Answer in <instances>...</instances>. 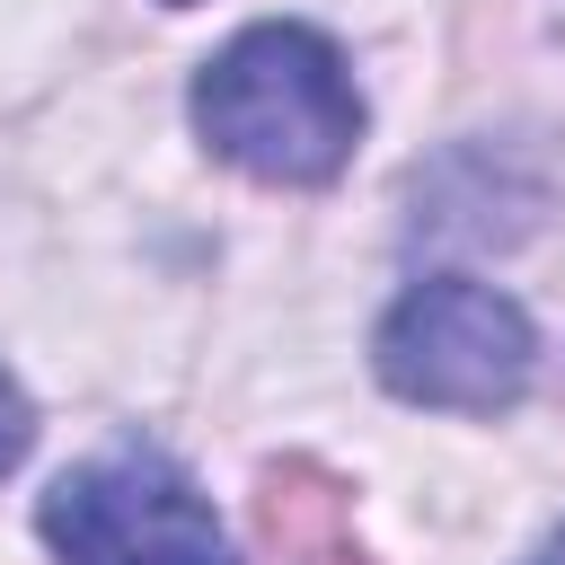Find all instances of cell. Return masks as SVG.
<instances>
[{
  "mask_svg": "<svg viewBox=\"0 0 565 565\" xmlns=\"http://www.w3.org/2000/svg\"><path fill=\"white\" fill-rule=\"evenodd\" d=\"M185 115H194L203 150L256 185H335L362 150V88H353L344 53L300 18L238 26L194 71Z\"/></svg>",
  "mask_w": 565,
  "mask_h": 565,
  "instance_id": "6da1fadb",
  "label": "cell"
},
{
  "mask_svg": "<svg viewBox=\"0 0 565 565\" xmlns=\"http://www.w3.org/2000/svg\"><path fill=\"white\" fill-rule=\"evenodd\" d=\"M371 371L388 397L433 406V415H503L521 406L539 371V327L512 291L477 274H424L388 300L371 335Z\"/></svg>",
  "mask_w": 565,
  "mask_h": 565,
  "instance_id": "7a4b0ae2",
  "label": "cell"
},
{
  "mask_svg": "<svg viewBox=\"0 0 565 565\" xmlns=\"http://www.w3.org/2000/svg\"><path fill=\"white\" fill-rule=\"evenodd\" d=\"M53 565H238L212 494L150 441L62 468L35 503Z\"/></svg>",
  "mask_w": 565,
  "mask_h": 565,
  "instance_id": "3957f363",
  "label": "cell"
},
{
  "mask_svg": "<svg viewBox=\"0 0 565 565\" xmlns=\"http://www.w3.org/2000/svg\"><path fill=\"white\" fill-rule=\"evenodd\" d=\"M256 521H265V547H274L282 565H371L362 539H353V503H344V486H335L327 468H309V459L265 468V486H256Z\"/></svg>",
  "mask_w": 565,
  "mask_h": 565,
  "instance_id": "277c9868",
  "label": "cell"
},
{
  "mask_svg": "<svg viewBox=\"0 0 565 565\" xmlns=\"http://www.w3.org/2000/svg\"><path fill=\"white\" fill-rule=\"evenodd\" d=\"M26 441H35V406H26V388L0 371V477L26 459Z\"/></svg>",
  "mask_w": 565,
  "mask_h": 565,
  "instance_id": "5b68a950",
  "label": "cell"
},
{
  "mask_svg": "<svg viewBox=\"0 0 565 565\" xmlns=\"http://www.w3.org/2000/svg\"><path fill=\"white\" fill-rule=\"evenodd\" d=\"M521 565H565V530H556V539H539V547H530Z\"/></svg>",
  "mask_w": 565,
  "mask_h": 565,
  "instance_id": "8992f818",
  "label": "cell"
},
{
  "mask_svg": "<svg viewBox=\"0 0 565 565\" xmlns=\"http://www.w3.org/2000/svg\"><path fill=\"white\" fill-rule=\"evenodd\" d=\"M177 9H185V0H177Z\"/></svg>",
  "mask_w": 565,
  "mask_h": 565,
  "instance_id": "52a82bcc",
  "label": "cell"
}]
</instances>
